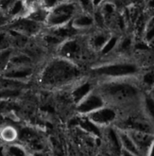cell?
I'll list each match as a JSON object with an SVG mask.
<instances>
[{"mask_svg": "<svg viewBox=\"0 0 154 156\" xmlns=\"http://www.w3.org/2000/svg\"><path fill=\"white\" fill-rule=\"evenodd\" d=\"M34 80L44 91L68 89L86 76V70L77 63L52 55L39 66Z\"/></svg>", "mask_w": 154, "mask_h": 156, "instance_id": "cell-1", "label": "cell"}, {"mask_svg": "<svg viewBox=\"0 0 154 156\" xmlns=\"http://www.w3.org/2000/svg\"><path fill=\"white\" fill-rule=\"evenodd\" d=\"M144 68L138 61L127 57H114L96 62L86 70V75L96 81L112 80H138Z\"/></svg>", "mask_w": 154, "mask_h": 156, "instance_id": "cell-2", "label": "cell"}, {"mask_svg": "<svg viewBox=\"0 0 154 156\" xmlns=\"http://www.w3.org/2000/svg\"><path fill=\"white\" fill-rule=\"evenodd\" d=\"M94 54L87 44L86 34L80 33L62 41L54 55L73 62L84 68L86 63L91 62V57Z\"/></svg>", "mask_w": 154, "mask_h": 156, "instance_id": "cell-3", "label": "cell"}, {"mask_svg": "<svg viewBox=\"0 0 154 156\" xmlns=\"http://www.w3.org/2000/svg\"><path fill=\"white\" fill-rule=\"evenodd\" d=\"M80 12L77 2H61L48 11L46 27H60L70 24L73 17Z\"/></svg>", "mask_w": 154, "mask_h": 156, "instance_id": "cell-4", "label": "cell"}, {"mask_svg": "<svg viewBox=\"0 0 154 156\" xmlns=\"http://www.w3.org/2000/svg\"><path fill=\"white\" fill-rule=\"evenodd\" d=\"M86 116L100 129H104L106 127L114 126L115 124L120 116V112L114 106L107 103Z\"/></svg>", "mask_w": 154, "mask_h": 156, "instance_id": "cell-5", "label": "cell"}, {"mask_svg": "<svg viewBox=\"0 0 154 156\" xmlns=\"http://www.w3.org/2000/svg\"><path fill=\"white\" fill-rule=\"evenodd\" d=\"M106 104L104 97L96 88L74 106V111L78 115H87Z\"/></svg>", "mask_w": 154, "mask_h": 156, "instance_id": "cell-6", "label": "cell"}, {"mask_svg": "<svg viewBox=\"0 0 154 156\" xmlns=\"http://www.w3.org/2000/svg\"><path fill=\"white\" fill-rule=\"evenodd\" d=\"M8 29L19 32L30 39L37 37V36L44 30V27L42 24L35 22L29 17H22L19 19L11 21L7 26Z\"/></svg>", "mask_w": 154, "mask_h": 156, "instance_id": "cell-7", "label": "cell"}, {"mask_svg": "<svg viewBox=\"0 0 154 156\" xmlns=\"http://www.w3.org/2000/svg\"><path fill=\"white\" fill-rule=\"evenodd\" d=\"M96 88V81L87 75L76 81L73 85L68 88L69 95L74 106Z\"/></svg>", "mask_w": 154, "mask_h": 156, "instance_id": "cell-8", "label": "cell"}, {"mask_svg": "<svg viewBox=\"0 0 154 156\" xmlns=\"http://www.w3.org/2000/svg\"><path fill=\"white\" fill-rule=\"evenodd\" d=\"M37 70V66H6L0 77L30 83L35 79Z\"/></svg>", "mask_w": 154, "mask_h": 156, "instance_id": "cell-9", "label": "cell"}, {"mask_svg": "<svg viewBox=\"0 0 154 156\" xmlns=\"http://www.w3.org/2000/svg\"><path fill=\"white\" fill-rule=\"evenodd\" d=\"M131 137L141 155H149L151 153L153 147V133L142 131H126Z\"/></svg>", "mask_w": 154, "mask_h": 156, "instance_id": "cell-10", "label": "cell"}, {"mask_svg": "<svg viewBox=\"0 0 154 156\" xmlns=\"http://www.w3.org/2000/svg\"><path fill=\"white\" fill-rule=\"evenodd\" d=\"M112 33H113V31H111L108 29H105V30L94 29L91 31L85 33L87 44L89 45L90 49L92 50V52L97 55L98 51L102 48L105 43L108 41L109 38H110Z\"/></svg>", "mask_w": 154, "mask_h": 156, "instance_id": "cell-11", "label": "cell"}, {"mask_svg": "<svg viewBox=\"0 0 154 156\" xmlns=\"http://www.w3.org/2000/svg\"><path fill=\"white\" fill-rule=\"evenodd\" d=\"M101 138L103 139L106 149L111 154L120 155L121 154V144L119 141V136L117 130L114 126H109L102 129Z\"/></svg>", "mask_w": 154, "mask_h": 156, "instance_id": "cell-12", "label": "cell"}, {"mask_svg": "<svg viewBox=\"0 0 154 156\" xmlns=\"http://www.w3.org/2000/svg\"><path fill=\"white\" fill-rule=\"evenodd\" d=\"M71 27L79 33H87L95 29L92 13L79 12L70 22Z\"/></svg>", "mask_w": 154, "mask_h": 156, "instance_id": "cell-13", "label": "cell"}, {"mask_svg": "<svg viewBox=\"0 0 154 156\" xmlns=\"http://www.w3.org/2000/svg\"><path fill=\"white\" fill-rule=\"evenodd\" d=\"M116 130L119 136V141H120L121 148H122L120 155H130V156L141 155L138 149L136 148V146H135L134 142L132 141L131 137L130 136V134L125 130H121V129H118V128H116Z\"/></svg>", "mask_w": 154, "mask_h": 156, "instance_id": "cell-14", "label": "cell"}, {"mask_svg": "<svg viewBox=\"0 0 154 156\" xmlns=\"http://www.w3.org/2000/svg\"><path fill=\"white\" fill-rule=\"evenodd\" d=\"M7 66H37L28 54L22 50H13ZM38 67V66H37Z\"/></svg>", "mask_w": 154, "mask_h": 156, "instance_id": "cell-15", "label": "cell"}, {"mask_svg": "<svg viewBox=\"0 0 154 156\" xmlns=\"http://www.w3.org/2000/svg\"><path fill=\"white\" fill-rule=\"evenodd\" d=\"M6 15L11 21H13L22 17H26L29 15V12L26 11L23 0H15L14 3L6 12Z\"/></svg>", "mask_w": 154, "mask_h": 156, "instance_id": "cell-16", "label": "cell"}, {"mask_svg": "<svg viewBox=\"0 0 154 156\" xmlns=\"http://www.w3.org/2000/svg\"><path fill=\"white\" fill-rule=\"evenodd\" d=\"M18 139V130L12 125H4L0 127V141L5 144L16 142Z\"/></svg>", "mask_w": 154, "mask_h": 156, "instance_id": "cell-17", "label": "cell"}, {"mask_svg": "<svg viewBox=\"0 0 154 156\" xmlns=\"http://www.w3.org/2000/svg\"><path fill=\"white\" fill-rule=\"evenodd\" d=\"M25 91L26 89L0 86V100H2V101H11V100L19 99L23 97Z\"/></svg>", "mask_w": 154, "mask_h": 156, "instance_id": "cell-18", "label": "cell"}, {"mask_svg": "<svg viewBox=\"0 0 154 156\" xmlns=\"http://www.w3.org/2000/svg\"><path fill=\"white\" fill-rule=\"evenodd\" d=\"M30 155L26 146L20 142L6 144V156H28Z\"/></svg>", "mask_w": 154, "mask_h": 156, "instance_id": "cell-19", "label": "cell"}, {"mask_svg": "<svg viewBox=\"0 0 154 156\" xmlns=\"http://www.w3.org/2000/svg\"><path fill=\"white\" fill-rule=\"evenodd\" d=\"M47 14H48V10L44 9L42 6V7L38 8V9H36V10L32 11L31 12H30L29 15L26 17H29L30 19L44 26V25H46L47 18ZM44 27H46V26H44Z\"/></svg>", "mask_w": 154, "mask_h": 156, "instance_id": "cell-20", "label": "cell"}, {"mask_svg": "<svg viewBox=\"0 0 154 156\" xmlns=\"http://www.w3.org/2000/svg\"><path fill=\"white\" fill-rule=\"evenodd\" d=\"M92 16H93L94 23H95V29H97V30L107 29L105 18H104L102 12H100V10H99V8L95 9L92 12Z\"/></svg>", "mask_w": 154, "mask_h": 156, "instance_id": "cell-21", "label": "cell"}, {"mask_svg": "<svg viewBox=\"0 0 154 156\" xmlns=\"http://www.w3.org/2000/svg\"><path fill=\"white\" fill-rule=\"evenodd\" d=\"M12 48L10 35H9L8 30L5 27L0 29V51Z\"/></svg>", "mask_w": 154, "mask_h": 156, "instance_id": "cell-22", "label": "cell"}, {"mask_svg": "<svg viewBox=\"0 0 154 156\" xmlns=\"http://www.w3.org/2000/svg\"><path fill=\"white\" fill-rule=\"evenodd\" d=\"M76 2L79 8L80 12L92 13L94 8L92 5V0H76Z\"/></svg>", "mask_w": 154, "mask_h": 156, "instance_id": "cell-23", "label": "cell"}, {"mask_svg": "<svg viewBox=\"0 0 154 156\" xmlns=\"http://www.w3.org/2000/svg\"><path fill=\"white\" fill-rule=\"evenodd\" d=\"M15 0H0V11L6 13Z\"/></svg>", "mask_w": 154, "mask_h": 156, "instance_id": "cell-24", "label": "cell"}, {"mask_svg": "<svg viewBox=\"0 0 154 156\" xmlns=\"http://www.w3.org/2000/svg\"><path fill=\"white\" fill-rule=\"evenodd\" d=\"M59 3H60L59 0H42V6L48 11L55 6H57Z\"/></svg>", "mask_w": 154, "mask_h": 156, "instance_id": "cell-25", "label": "cell"}, {"mask_svg": "<svg viewBox=\"0 0 154 156\" xmlns=\"http://www.w3.org/2000/svg\"><path fill=\"white\" fill-rule=\"evenodd\" d=\"M10 22H11V20L9 19V17L6 15V13L0 11V27H7L9 24H10Z\"/></svg>", "mask_w": 154, "mask_h": 156, "instance_id": "cell-26", "label": "cell"}, {"mask_svg": "<svg viewBox=\"0 0 154 156\" xmlns=\"http://www.w3.org/2000/svg\"><path fill=\"white\" fill-rule=\"evenodd\" d=\"M0 156H6V144L0 141Z\"/></svg>", "mask_w": 154, "mask_h": 156, "instance_id": "cell-27", "label": "cell"}, {"mask_svg": "<svg viewBox=\"0 0 154 156\" xmlns=\"http://www.w3.org/2000/svg\"><path fill=\"white\" fill-rule=\"evenodd\" d=\"M105 1V0H92V5H93V8L94 10L98 7H100V5Z\"/></svg>", "mask_w": 154, "mask_h": 156, "instance_id": "cell-28", "label": "cell"}, {"mask_svg": "<svg viewBox=\"0 0 154 156\" xmlns=\"http://www.w3.org/2000/svg\"><path fill=\"white\" fill-rule=\"evenodd\" d=\"M76 0H59V2H75Z\"/></svg>", "mask_w": 154, "mask_h": 156, "instance_id": "cell-29", "label": "cell"}, {"mask_svg": "<svg viewBox=\"0 0 154 156\" xmlns=\"http://www.w3.org/2000/svg\"><path fill=\"white\" fill-rule=\"evenodd\" d=\"M0 29H1V27H0Z\"/></svg>", "mask_w": 154, "mask_h": 156, "instance_id": "cell-30", "label": "cell"}]
</instances>
